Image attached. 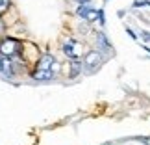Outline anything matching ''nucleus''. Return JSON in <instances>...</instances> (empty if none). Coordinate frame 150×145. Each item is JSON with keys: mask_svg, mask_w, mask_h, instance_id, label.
Returning a JSON list of instances; mask_svg holds the SVG:
<instances>
[{"mask_svg": "<svg viewBox=\"0 0 150 145\" xmlns=\"http://www.w3.org/2000/svg\"><path fill=\"white\" fill-rule=\"evenodd\" d=\"M100 61H102V58L100 54L96 50H91L85 54V65H89V67H98L100 65Z\"/></svg>", "mask_w": 150, "mask_h": 145, "instance_id": "5", "label": "nucleus"}, {"mask_svg": "<svg viewBox=\"0 0 150 145\" xmlns=\"http://www.w3.org/2000/svg\"><path fill=\"white\" fill-rule=\"evenodd\" d=\"M76 13L82 17V19H85V21H96L100 17V9H93V8H89L87 4H82L76 9Z\"/></svg>", "mask_w": 150, "mask_h": 145, "instance_id": "4", "label": "nucleus"}, {"mask_svg": "<svg viewBox=\"0 0 150 145\" xmlns=\"http://www.w3.org/2000/svg\"><path fill=\"white\" fill-rule=\"evenodd\" d=\"M63 52L72 58V60H78L80 56H82V45H80L76 39H67L65 43H63Z\"/></svg>", "mask_w": 150, "mask_h": 145, "instance_id": "3", "label": "nucleus"}, {"mask_svg": "<svg viewBox=\"0 0 150 145\" xmlns=\"http://www.w3.org/2000/svg\"><path fill=\"white\" fill-rule=\"evenodd\" d=\"M54 63H56V60H54V56H52V54H43L41 60L37 61L33 78H35V80H41V82L52 80V76H54Z\"/></svg>", "mask_w": 150, "mask_h": 145, "instance_id": "1", "label": "nucleus"}, {"mask_svg": "<svg viewBox=\"0 0 150 145\" xmlns=\"http://www.w3.org/2000/svg\"><path fill=\"white\" fill-rule=\"evenodd\" d=\"M21 50V41H17V39L13 37H8V39H4L2 43H0V52H2V56H15L17 52Z\"/></svg>", "mask_w": 150, "mask_h": 145, "instance_id": "2", "label": "nucleus"}, {"mask_svg": "<svg viewBox=\"0 0 150 145\" xmlns=\"http://www.w3.org/2000/svg\"><path fill=\"white\" fill-rule=\"evenodd\" d=\"M0 71L4 73V76H13V69H11V61L8 56L0 58Z\"/></svg>", "mask_w": 150, "mask_h": 145, "instance_id": "6", "label": "nucleus"}, {"mask_svg": "<svg viewBox=\"0 0 150 145\" xmlns=\"http://www.w3.org/2000/svg\"><path fill=\"white\" fill-rule=\"evenodd\" d=\"M8 8H9V0H0V15L4 11H8Z\"/></svg>", "mask_w": 150, "mask_h": 145, "instance_id": "7", "label": "nucleus"}, {"mask_svg": "<svg viewBox=\"0 0 150 145\" xmlns=\"http://www.w3.org/2000/svg\"><path fill=\"white\" fill-rule=\"evenodd\" d=\"M141 39L143 41H150V34L148 32H141Z\"/></svg>", "mask_w": 150, "mask_h": 145, "instance_id": "10", "label": "nucleus"}, {"mask_svg": "<svg viewBox=\"0 0 150 145\" xmlns=\"http://www.w3.org/2000/svg\"><path fill=\"white\" fill-rule=\"evenodd\" d=\"M80 69H82V63L74 61V63H72V73H71V74H72V76H76V74L80 73Z\"/></svg>", "mask_w": 150, "mask_h": 145, "instance_id": "8", "label": "nucleus"}, {"mask_svg": "<svg viewBox=\"0 0 150 145\" xmlns=\"http://www.w3.org/2000/svg\"><path fill=\"white\" fill-rule=\"evenodd\" d=\"M146 6H150L148 0H145V2H135V8H146Z\"/></svg>", "mask_w": 150, "mask_h": 145, "instance_id": "9", "label": "nucleus"}]
</instances>
